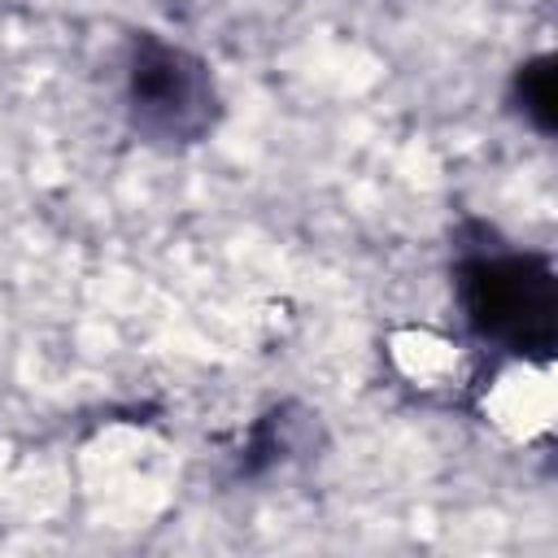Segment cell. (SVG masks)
Returning a JSON list of instances; mask_svg holds the SVG:
<instances>
[{
  "instance_id": "2",
  "label": "cell",
  "mask_w": 558,
  "mask_h": 558,
  "mask_svg": "<svg viewBox=\"0 0 558 558\" xmlns=\"http://www.w3.org/2000/svg\"><path fill=\"white\" fill-rule=\"evenodd\" d=\"M126 109L131 126L157 148H187L205 140L218 122V92L209 65L153 31L135 35L126 70Z\"/></svg>"
},
{
  "instance_id": "1",
  "label": "cell",
  "mask_w": 558,
  "mask_h": 558,
  "mask_svg": "<svg viewBox=\"0 0 558 558\" xmlns=\"http://www.w3.org/2000/svg\"><path fill=\"white\" fill-rule=\"evenodd\" d=\"M458 301L480 340L519 357H549L558 336L554 270L536 253L480 248L458 262Z\"/></svg>"
},
{
  "instance_id": "3",
  "label": "cell",
  "mask_w": 558,
  "mask_h": 558,
  "mask_svg": "<svg viewBox=\"0 0 558 558\" xmlns=\"http://www.w3.org/2000/svg\"><path fill=\"white\" fill-rule=\"evenodd\" d=\"M514 96H519V109H523L541 131H554L558 87H554V61H549V57H536V61L519 65V74H514Z\"/></svg>"
}]
</instances>
